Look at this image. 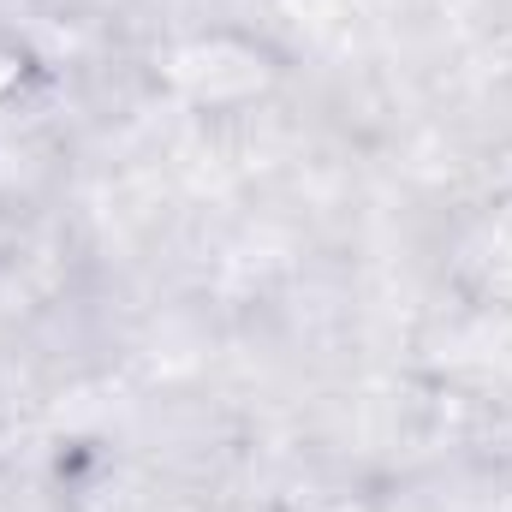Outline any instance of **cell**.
<instances>
[{
  "label": "cell",
  "instance_id": "obj_1",
  "mask_svg": "<svg viewBox=\"0 0 512 512\" xmlns=\"http://www.w3.org/2000/svg\"><path fill=\"white\" fill-rule=\"evenodd\" d=\"M24 72H30V66H24V54H18V48H0V102L24 84Z\"/></svg>",
  "mask_w": 512,
  "mask_h": 512
}]
</instances>
